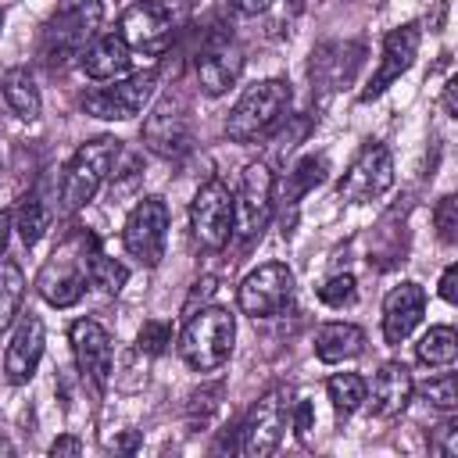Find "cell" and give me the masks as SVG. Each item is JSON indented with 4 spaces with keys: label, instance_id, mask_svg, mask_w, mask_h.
<instances>
[{
    "label": "cell",
    "instance_id": "cell-3",
    "mask_svg": "<svg viewBox=\"0 0 458 458\" xmlns=\"http://www.w3.org/2000/svg\"><path fill=\"white\" fill-rule=\"evenodd\" d=\"M118 157H122V140H114V136H97V140L82 143L72 154V161H68V168L61 175V204H64V211L86 208L97 197V190L104 186V179L118 168Z\"/></svg>",
    "mask_w": 458,
    "mask_h": 458
},
{
    "label": "cell",
    "instance_id": "cell-12",
    "mask_svg": "<svg viewBox=\"0 0 458 458\" xmlns=\"http://www.w3.org/2000/svg\"><path fill=\"white\" fill-rule=\"evenodd\" d=\"M86 283V254H75V243H68L43 261L36 276V293L54 308H72L82 301Z\"/></svg>",
    "mask_w": 458,
    "mask_h": 458
},
{
    "label": "cell",
    "instance_id": "cell-25",
    "mask_svg": "<svg viewBox=\"0 0 458 458\" xmlns=\"http://www.w3.org/2000/svg\"><path fill=\"white\" fill-rule=\"evenodd\" d=\"M329 172V161L326 157H304L293 165V172H286V182H283V204L286 208H297L304 193H311Z\"/></svg>",
    "mask_w": 458,
    "mask_h": 458
},
{
    "label": "cell",
    "instance_id": "cell-5",
    "mask_svg": "<svg viewBox=\"0 0 458 458\" xmlns=\"http://www.w3.org/2000/svg\"><path fill=\"white\" fill-rule=\"evenodd\" d=\"M157 89V72L147 68V72H136L129 79H111V86H97V89H86L82 93V111L93 114V118H104V122H129L136 114H143V107L150 104Z\"/></svg>",
    "mask_w": 458,
    "mask_h": 458
},
{
    "label": "cell",
    "instance_id": "cell-17",
    "mask_svg": "<svg viewBox=\"0 0 458 458\" xmlns=\"http://www.w3.org/2000/svg\"><path fill=\"white\" fill-rule=\"evenodd\" d=\"M419 43H422V29L419 25H397L383 36V61L372 75V82L361 89V100H376L390 82H397L411 64H415V54H419Z\"/></svg>",
    "mask_w": 458,
    "mask_h": 458
},
{
    "label": "cell",
    "instance_id": "cell-31",
    "mask_svg": "<svg viewBox=\"0 0 458 458\" xmlns=\"http://www.w3.org/2000/svg\"><path fill=\"white\" fill-rule=\"evenodd\" d=\"M172 344V326L168 322H161V318H147L143 326H140V336H136V347H140V354H161L165 347Z\"/></svg>",
    "mask_w": 458,
    "mask_h": 458
},
{
    "label": "cell",
    "instance_id": "cell-34",
    "mask_svg": "<svg viewBox=\"0 0 458 458\" xmlns=\"http://www.w3.org/2000/svg\"><path fill=\"white\" fill-rule=\"evenodd\" d=\"M429 447H433L437 454H444V458H454V454H458V422L447 419V422L437 429V437H433Z\"/></svg>",
    "mask_w": 458,
    "mask_h": 458
},
{
    "label": "cell",
    "instance_id": "cell-6",
    "mask_svg": "<svg viewBox=\"0 0 458 458\" xmlns=\"http://www.w3.org/2000/svg\"><path fill=\"white\" fill-rule=\"evenodd\" d=\"M233 222H236V193L229 190L225 179L211 175L190 204V229L200 247L222 250L233 236Z\"/></svg>",
    "mask_w": 458,
    "mask_h": 458
},
{
    "label": "cell",
    "instance_id": "cell-36",
    "mask_svg": "<svg viewBox=\"0 0 458 458\" xmlns=\"http://www.w3.org/2000/svg\"><path fill=\"white\" fill-rule=\"evenodd\" d=\"M311 404L308 401H297V411H293V429H297V437H304L308 429H311Z\"/></svg>",
    "mask_w": 458,
    "mask_h": 458
},
{
    "label": "cell",
    "instance_id": "cell-10",
    "mask_svg": "<svg viewBox=\"0 0 458 458\" xmlns=\"http://www.w3.org/2000/svg\"><path fill=\"white\" fill-rule=\"evenodd\" d=\"M390 186H394V154L383 143H365L361 154L344 172L336 193L351 204H369V200L383 197Z\"/></svg>",
    "mask_w": 458,
    "mask_h": 458
},
{
    "label": "cell",
    "instance_id": "cell-26",
    "mask_svg": "<svg viewBox=\"0 0 458 458\" xmlns=\"http://www.w3.org/2000/svg\"><path fill=\"white\" fill-rule=\"evenodd\" d=\"M47 225H50V208H47V200H43L39 193H25V197L18 200V211H14V229H18L21 243H25V247H36V243L43 240Z\"/></svg>",
    "mask_w": 458,
    "mask_h": 458
},
{
    "label": "cell",
    "instance_id": "cell-7",
    "mask_svg": "<svg viewBox=\"0 0 458 458\" xmlns=\"http://www.w3.org/2000/svg\"><path fill=\"white\" fill-rule=\"evenodd\" d=\"M286 426H290V390L286 386H272L247 411V419L240 426V451L250 454V458L272 454L279 447Z\"/></svg>",
    "mask_w": 458,
    "mask_h": 458
},
{
    "label": "cell",
    "instance_id": "cell-38",
    "mask_svg": "<svg viewBox=\"0 0 458 458\" xmlns=\"http://www.w3.org/2000/svg\"><path fill=\"white\" fill-rule=\"evenodd\" d=\"M444 111L451 118L458 114V79H447V86H444Z\"/></svg>",
    "mask_w": 458,
    "mask_h": 458
},
{
    "label": "cell",
    "instance_id": "cell-23",
    "mask_svg": "<svg viewBox=\"0 0 458 458\" xmlns=\"http://www.w3.org/2000/svg\"><path fill=\"white\" fill-rule=\"evenodd\" d=\"M0 86H4V100H7V107H11L21 122H36V118H39L43 100H39V86H36V79H32L29 68H11V72L4 75Z\"/></svg>",
    "mask_w": 458,
    "mask_h": 458
},
{
    "label": "cell",
    "instance_id": "cell-11",
    "mask_svg": "<svg viewBox=\"0 0 458 458\" xmlns=\"http://www.w3.org/2000/svg\"><path fill=\"white\" fill-rule=\"evenodd\" d=\"M165 240H168V208L161 197H143L125 218L122 243L132 258L154 268L165 258Z\"/></svg>",
    "mask_w": 458,
    "mask_h": 458
},
{
    "label": "cell",
    "instance_id": "cell-4",
    "mask_svg": "<svg viewBox=\"0 0 458 458\" xmlns=\"http://www.w3.org/2000/svg\"><path fill=\"white\" fill-rule=\"evenodd\" d=\"M233 340H236V318L225 308H204L186 322L179 336V354L193 372H215L229 361Z\"/></svg>",
    "mask_w": 458,
    "mask_h": 458
},
{
    "label": "cell",
    "instance_id": "cell-15",
    "mask_svg": "<svg viewBox=\"0 0 458 458\" xmlns=\"http://www.w3.org/2000/svg\"><path fill=\"white\" fill-rule=\"evenodd\" d=\"M72 351H75V365L79 372L97 386L104 390L111 383V369H114V344H111V333L97 322V318H79L72 322Z\"/></svg>",
    "mask_w": 458,
    "mask_h": 458
},
{
    "label": "cell",
    "instance_id": "cell-14",
    "mask_svg": "<svg viewBox=\"0 0 458 458\" xmlns=\"http://www.w3.org/2000/svg\"><path fill=\"white\" fill-rule=\"evenodd\" d=\"M172 11L157 0H140L132 7H125L122 21H118V36L129 43V50H143V54H161L172 43Z\"/></svg>",
    "mask_w": 458,
    "mask_h": 458
},
{
    "label": "cell",
    "instance_id": "cell-13",
    "mask_svg": "<svg viewBox=\"0 0 458 458\" xmlns=\"http://www.w3.org/2000/svg\"><path fill=\"white\" fill-rule=\"evenodd\" d=\"M143 143L161 157H179L190 150L193 129H190V111L179 97H165L154 104V111L143 122Z\"/></svg>",
    "mask_w": 458,
    "mask_h": 458
},
{
    "label": "cell",
    "instance_id": "cell-9",
    "mask_svg": "<svg viewBox=\"0 0 458 458\" xmlns=\"http://www.w3.org/2000/svg\"><path fill=\"white\" fill-rule=\"evenodd\" d=\"M272 208H276V175L265 161H250L240 175V193H236V222L233 229L250 240V236H261V229L268 225L272 218Z\"/></svg>",
    "mask_w": 458,
    "mask_h": 458
},
{
    "label": "cell",
    "instance_id": "cell-1",
    "mask_svg": "<svg viewBox=\"0 0 458 458\" xmlns=\"http://www.w3.org/2000/svg\"><path fill=\"white\" fill-rule=\"evenodd\" d=\"M104 21V4L100 0H61L54 18L43 25L39 39V61L50 72H61L72 57H79L100 32Z\"/></svg>",
    "mask_w": 458,
    "mask_h": 458
},
{
    "label": "cell",
    "instance_id": "cell-18",
    "mask_svg": "<svg viewBox=\"0 0 458 458\" xmlns=\"http://www.w3.org/2000/svg\"><path fill=\"white\" fill-rule=\"evenodd\" d=\"M43 344H47V333H43V318L25 311L11 333V344L4 351V372L11 383H29L39 369V358H43Z\"/></svg>",
    "mask_w": 458,
    "mask_h": 458
},
{
    "label": "cell",
    "instance_id": "cell-30",
    "mask_svg": "<svg viewBox=\"0 0 458 458\" xmlns=\"http://www.w3.org/2000/svg\"><path fill=\"white\" fill-rule=\"evenodd\" d=\"M422 397H426L433 408H440V411H454V408H458L454 372H440V376H433V379L422 386Z\"/></svg>",
    "mask_w": 458,
    "mask_h": 458
},
{
    "label": "cell",
    "instance_id": "cell-2",
    "mask_svg": "<svg viewBox=\"0 0 458 458\" xmlns=\"http://www.w3.org/2000/svg\"><path fill=\"white\" fill-rule=\"evenodd\" d=\"M290 100H293V89L286 79H265V82L250 86L236 100V107L229 111L225 136L233 143H250V140L268 136L283 122V114L290 111Z\"/></svg>",
    "mask_w": 458,
    "mask_h": 458
},
{
    "label": "cell",
    "instance_id": "cell-21",
    "mask_svg": "<svg viewBox=\"0 0 458 458\" xmlns=\"http://www.w3.org/2000/svg\"><path fill=\"white\" fill-rule=\"evenodd\" d=\"M132 64V50L129 43L118 36V32H104L97 36L82 54H79V68L97 79V82H111V79H122Z\"/></svg>",
    "mask_w": 458,
    "mask_h": 458
},
{
    "label": "cell",
    "instance_id": "cell-37",
    "mask_svg": "<svg viewBox=\"0 0 458 458\" xmlns=\"http://www.w3.org/2000/svg\"><path fill=\"white\" fill-rule=\"evenodd\" d=\"M50 454L57 458V454H82V440L79 437H57L54 444H50Z\"/></svg>",
    "mask_w": 458,
    "mask_h": 458
},
{
    "label": "cell",
    "instance_id": "cell-27",
    "mask_svg": "<svg viewBox=\"0 0 458 458\" xmlns=\"http://www.w3.org/2000/svg\"><path fill=\"white\" fill-rule=\"evenodd\" d=\"M326 394H329V401H333L336 415H340V419H351V415L365 404L369 386H365V379H361L358 372H336V376H329Z\"/></svg>",
    "mask_w": 458,
    "mask_h": 458
},
{
    "label": "cell",
    "instance_id": "cell-42",
    "mask_svg": "<svg viewBox=\"0 0 458 458\" xmlns=\"http://www.w3.org/2000/svg\"><path fill=\"white\" fill-rule=\"evenodd\" d=\"M290 7H293V11H301V7H304V0H290Z\"/></svg>",
    "mask_w": 458,
    "mask_h": 458
},
{
    "label": "cell",
    "instance_id": "cell-41",
    "mask_svg": "<svg viewBox=\"0 0 458 458\" xmlns=\"http://www.w3.org/2000/svg\"><path fill=\"white\" fill-rule=\"evenodd\" d=\"M11 451H14V447H11V444H7L4 437H0V454H11Z\"/></svg>",
    "mask_w": 458,
    "mask_h": 458
},
{
    "label": "cell",
    "instance_id": "cell-22",
    "mask_svg": "<svg viewBox=\"0 0 458 458\" xmlns=\"http://www.w3.org/2000/svg\"><path fill=\"white\" fill-rule=\"evenodd\" d=\"M361 351H365V333L354 322H326L315 333V354H318V361L336 365V361L358 358Z\"/></svg>",
    "mask_w": 458,
    "mask_h": 458
},
{
    "label": "cell",
    "instance_id": "cell-19",
    "mask_svg": "<svg viewBox=\"0 0 458 458\" xmlns=\"http://www.w3.org/2000/svg\"><path fill=\"white\" fill-rule=\"evenodd\" d=\"M426 315V293L419 283H401L383 301V336L386 344H401Z\"/></svg>",
    "mask_w": 458,
    "mask_h": 458
},
{
    "label": "cell",
    "instance_id": "cell-40",
    "mask_svg": "<svg viewBox=\"0 0 458 458\" xmlns=\"http://www.w3.org/2000/svg\"><path fill=\"white\" fill-rule=\"evenodd\" d=\"M7 240H11V215L0 208V254L7 250Z\"/></svg>",
    "mask_w": 458,
    "mask_h": 458
},
{
    "label": "cell",
    "instance_id": "cell-39",
    "mask_svg": "<svg viewBox=\"0 0 458 458\" xmlns=\"http://www.w3.org/2000/svg\"><path fill=\"white\" fill-rule=\"evenodd\" d=\"M268 4H272V0H233V7H236L240 14H261V11H268Z\"/></svg>",
    "mask_w": 458,
    "mask_h": 458
},
{
    "label": "cell",
    "instance_id": "cell-33",
    "mask_svg": "<svg viewBox=\"0 0 458 458\" xmlns=\"http://www.w3.org/2000/svg\"><path fill=\"white\" fill-rule=\"evenodd\" d=\"M433 225H437V236L444 243H454L458 240V197H440L437 208H433Z\"/></svg>",
    "mask_w": 458,
    "mask_h": 458
},
{
    "label": "cell",
    "instance_id": "cell-28",
    "mask_svg": "<svg viewBox=\"0 0 458 458\" xmlns=\"http://www.w3.org/2000/svg\"><path fill=\"white\" fill-rule=\"evenodd\" d=\"M25 297V276L14 261H0V333L14 322Z\"/></svg>",
    "mask_w": 458,
    "mask_h": 458
},
{
    "label": "cell",
    "instance_id": "cell-16",
    "mask_svg": "<svg viewBox=\"0 0 458 458\" xmlns=\"http://www.w3.org/2000/svg\"><path fill=\"white\" fill-rule=\"evenodd\" d=\"M193 72H197L200 93L218 97V93H225V89L240 79V72H243V50H240L229 36H211V39L197 50Z\"/></svg>",
    "mask_w": 458,
    "mask_h": 458
},
{
    "label": "cell",
    "instance_id": "cell-24",
    "mask_svg": "<svg viewBox=\"0 0 458 458\" xmlns=\"http://www.w3.org/2000/svg\"><path fill=\"white\" fill-rule=\"evenodd\" d=\"M415 358L429 369H447L458 358V336L451 326H429V333L415 344Z\"/></svg>",
    "mask_w": 458,
    "mask_h": 458
},
{
    "label": "cell",
    "instance_id": "cell-20",
    "mask_svg": "<svg viewBox=\"0 0 458 458\" xmlns=\"http://www.w3.org/2000/svg\"><path fill=\"white\" fill-rule=\"evenodd\" d=\"M411 394H415L411 369L404 361H386L372 379V397H365V401H369L376 419H394L408 408Z\"/></svg>",
    "mask_w": 458,
    "mask_h": 458
},
{
    "label": "cell",
    "instance_id": "cell-8",
    "mask_svg": "<svg viewBox=\"0 0 458 458\" xmlns=\"http://www.w3.org/2000/svg\"><path fill=\"white\" fill-rule=\"evenodd\" d=\"M293 290H297L293 272L283 261H268V265H258L254 272L243 276V283L236 290V301H240L243 315L272 318V315H283L293 304Z\"/></svg>",
    "mask_w": 458,
    "mask_h": 458
},
{
    "label": "cell",
    "instance_id": "cell-32",
    "mask_svg": "<svg viewBox=\"0 0 458 458\" xmlns=\"http://www.w3.org/2000/svg\"><path fill=\"white\" fill-rule=\"evenodd\" d=\"M354 297H358V283H354V276H333V279H326V283L318 286V301L329 304V308L354 304Z\"/></svg>",
    "mask_w": 458,
    "mask_h": 458
},
{
    "label": "cell",
    "instance_id": "cell-29",
    "mask_svg": "<svg viewBox=\"0 0 458 458\" xmlns=\"http://www.w3.org/2000/svg\"><path fill=\"white\" fill-rule=\"evenodd\" d=\"M86 279H89L97 290H104V293H118V290L125 286V279H129V268H125L122 261L100 254V250H89V254H86Z\"/></svg>",
    "mask_w": 458,
    "mask_h": 458
},
{
    "label": "cell",
    "instance_id": "cell-35",
    "mask_svg": "<svg viewBox=\"0 0 458 458\" xmlns=\"http://www.w3.org/2000/svg\"><path fill=\"white\" fill-rule=\"evenodd\" d=\"M440 297H444L447 304L458 301V265H447V268H444V276H440Z\"/></svg>",
    "mask_w": 458,
    "mask_h": 458
}]
</instances>
